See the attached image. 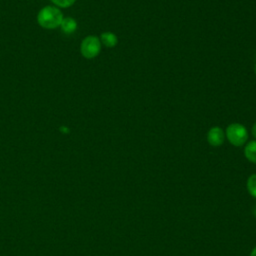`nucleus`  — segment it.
<instances>
[{
  "instance_id": "1",
  "label": "nucleus",
  "mask_w": 256,
  "mask_h": 256,
  "mask_svg": "<svg viewBox=\"0 0 256 256\" xmlns=\"http://www.w3.org/2000/svg\"><path fill=\"white\" fill-rule=\"evenodd\" d=\"M62 20V12L54 6L42 8L37 15V22L44 29H55L61 25Z\"/></svg>"
},
{
  "instance_id": "2",
  "label": "nucleus",
  "mask_w": 256,
  "mask_h": 256,
  "mask_svg": "<svg viewBox=\"0 0 256 256\" xmlns=\"http://www.w3.org/2000/svg\"><path fill=\"white\" fill-rule=\"evenodd\" d=\"M225 137L233 146H243L248 140V131L244 125L238 122L231 123L225 130Z\"/></svg>"
},
{
  "instance_id": "3",
  "label": "nucleus",
  "mask_w": 256,
  "mask_h": 256,
  "mask_svg": "<svg viewBox=\"0 0 256 256\" xmlns=\"http://www.w3.org/2000/svg\"><path fill=\"white\" fill-rule=\"evenodd\" d=\"M80 51L86 59H92L99 55L101 51V42L97 36L89 35L85 37L80 45Z\"/></svg>"
},
{
  "instance_id": "4",
  "label": "nucleus",
  "mask_w": 256,
  "mask_h": 256,
  "mask_svg": "<svg viewBox=\"0 0 256 256\" xmlns=\"http://www.w3.org/2000/svg\"><path fill=\"white\" fill-rule=\"evenodd\" d=\"M225 138V131L219 126H213L207 132V141L213 147L221 146Z\"/></svg>"
},
{
  "instance_id": "5",
  "label": "nucleus",
  "mask_w": 256,
  "mask_h": 256,
  "mask_svg": "<svg viewBox=\"0 0 256 256\" xmlns=\"http://www.w3.org/2000/svg\"><path fill=\"white\" fill-rule=\"evenodd\" d=\"M99 39H100L101 44H103L105 47H108V48H113L118 43V38H117L116 34L113 32H110V31L103 32L100 35Z\"/></svg>"
},
{
  "instance_id": "6",
  "label": "nucleus",
  "mask_w": 256,
  "mask_h": 256,
  "mask_svg": "<svg viewBox=\"0 0 256 256\" xmlns=\"http://www.w3.org/2000/svg\"><path fill=\"white\" fill-rule=\"evenodd\" d=\"M244 155L248 161L256 164V140L249 141L245 145Z\"/></svg>"
},
{
  "instance_id": "7",
  "label": "nucleus",
  "mask_w": 256,
  "mask_h": 256,
  "mask_svg": "<svg viewBox=\"0 0 256 256\" xmlns=\"http://www.w3.org/2000/svg\"><path fill=\"white\" fill-rule=\"evenodd\" d=\"M60 26L64 33L71 34L77 29V22L75 19H73L71 17H67V18H63Z\"/></svg>"
},
{
  "instance_id": "8",
  "label": "nucleus",
  "mask_w": 256,
  "mask_h": 256,
  "mask_svg": "<svg viewBox=\"0 0 256 256\" xmlns=\"http://www.w3.org/2000/svg\"><path fill=\"white\" fill-rule=\"evenodd\" d=\"M247 189L250 195L256 198V174H252L249 176L247 180Z\"/></svg>"
},
{
  "instance_id": "9",
  "label": "nucleus",
  "mask_w": 256,
  "mask_h": 256,
  "mask_svg": "<svg viewBox=\"0 0 256 256\" xmlns=\"http://www.w3.org/2000/svg\"><path fill=\"white\" fill-rule=\"evenodd\" d=\"M54 4H56L59 7L62 8H68L70 6H72L76 0H51Z\"/></svg>"
},
{
  "instance_id": "10",
  "label": "nucleus",
  "mask_w": 256,
  "mask_h": 256,
  "mask_svg": "<svg viewBox=\"0 0 256 256\" xmlns=\"http://www.w3.org/2000/svg\"><path fill=\"white\" fill-rule=\"evenodd\" d=\"M251 134H252V136L255 138V140H256V122L252 125V128H251Z\"/></svg>"
},
{
  "instance_id": "11",
  "label": "nucleus",
  "mask_w": 256,
  "mask_h": 256,
  "mask_svg": "<svg viewBox=\"0 0 256 256\" xmlns=\"http://www.w3.org/2000/svg\"><path fill=\"white\" fill-rule=\"evenodd\" d=\"M250 256H256V247H255V248L252 250V252H251Z\"/></svg>"
},
{
  "instance_id": "12",
  "label": "nucleus",
  "mask_w": 256,
  "mask_h": 256,
  "mask_svg": "<svg viewBox=\"0 0 256 256\" xmlns=\"http://www.w3.org/2000/svg\"><path fill=\"white\" fill-rule=\"evenodd\" d=\"M254 71H255V74H256V64H255V66H254Z\"/></svg>"
}]
</instances>
